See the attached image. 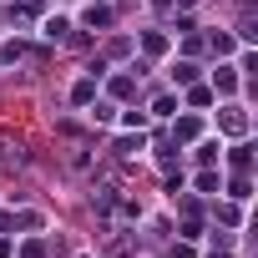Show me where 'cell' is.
<instances>
[{
  "instance_id": "1",
  "label": "cell",
  "mask_w": 258,
  "mask_h": 258,
  "mask_svg": "<svg viewBox=\"0 0 258 258\" xmlns=\"http://www.w3.org/2000/svg\"><path fill=\"white\" fill-rule=\"evenodd\" d=\"M172 81L192 86V81H198V66H192V61H177V66H172Z\"/></svg>"
},
{
  "instance_id": "2",
  "label": "cell",
  "mask_w": 258,
  "mask_h": 258,
  "mask_svg": "<svg viewBox=\"0 0 258 258\" xmlns=\"http://www.w3.org/2000/svg\"><path fill=\"white\" fill-rule=\"evenodd\" d=\"M172 137H177V142H192V137H198V121H192V116H182V121L172 126Z\"/></svg>"
},
{
  "instance_id": "3",
  "label": "cell",
  "mask_w": 258,
  "mask_h": 258,
  "mask_svg": "<svg viewBox=\"0 0 258 258\" xmlns=\"http://www.w3.org/2000/svg\"><path fill=\"white\" fill-rule=\"evenodd\" d=\"M91 96H96V81H76V91H71V101H76V106H86Z\"/></svg>"
},
{
  "instance_id": "4",
  "label": "cell",
  "mask_w": 258,
  "mask_h": 258,
  "mask_svg": "<svg viewBox=\"0 0 258 258\" xmlns=\"http://www.w3.org/2000/svg\"><path fill=\"white\" fill-rule=\"evenodd\" d=\"M248 162H253V147H248V142H238V147H233V167H238V172H248Z\"/></svg>"
},
{
  "instance_id": "5",
  "label": "cell",
  "mask_w": 258,
  "mask_h": 258,
  "mask_svg": "<svg viewBox=\"0 0 258 258\" xmlns=\"http://www.w3.org/2000/svg\"><path fill=\"white\" fill-rule=\"evenodd\" d=\"M66 31H71V26H66V21H61V16H51V21H46V41H61V36H66Z\"/></svg>"
},
{
  "instance_id": "6",
  "label": "cell",
  "mask_w": 258,
  "mask_h": 258,
  "mask_svg": "<svg viewBox=\"0 0 258 258\" xmlns=\"http://www.w3.org/2000/svg\"><path fill=\"white\" fill-rule=\"evenodd\" d=\"M142 46H147L152 56H162V51H167V36H157V31H152V36H142Z\"/></svg>"
},
{
  "instance_id": "7",
  "label": "cell",
  "mask_w": 258,
  "mask_h": 258,
  "mask_svg": "<svg viewBox=\"0 0 258 258\" xmlns=\"http://www.w3.org/2000/svg\"><path fill=\"white\" fill-rule=\"evenodd\" d=\"M121 126H132V132H142V126H147V111H126V116H121Z\"/></svg>"
},
{
  "instance_id": "8",
  "label": "cell",
  "mask_w": 258,
  "mask_h": 258,
  "mask_svg": "<svg viewBox=\"0 0 258 258\" xmlns=\"http://www.w3.org/2000/svg\"><path fill=\"white\" fill-rule=\"evenodd\" d=\"M187 101H192V106H208V101H213V91H208V86H192V91H187Z\"/></svg>"
},
{
  "instance_id": "9",
  "label": "cell",
  "mask_w": 258,
  "mask_h": 258,
  "mask_svg": "<svg viewBox=\"0 0 258 258\" xmlns=\"http://www.w3.org/2000/svg\"><path fill=\"white\" fill-rule=\"evenodd\" d=\"M223 121H228V132H243V111H238V106H228V116H223Z\"/></svg>"
},
{
  "instance_id": "10",
  "label": "cell",
  "mask_w": 258,
  "mask_h": 258,
  "mask_svg": "<svg viewBox=\"0 0 258 258\" xmlns=\"http://www.w3.org/2000/svg\"><path fill=\"white\" fill-rule=\"evenodd\" d=\"M21 258H46V253H41V243H26V248H21Z\"/></svg>"
},
{
  "instance_id": "11",
  "label": "cell",
  "mask_w": 258,
  "mask_h": 258,
  "mask_svg": "<svg viewBox=\"0 0 258 258\" xmlns=\"http://www.w3.org/2000/svg\"><path fill=\"white\" fill-rule=\"evenodd\" d=\"M0 258H11V243H6V238H0Z\"/></svg>"
},
{
  "instance_id": "12",
  "label": "cell",
  "mask_w": 258,
  "mask_h": 258,
  "mask_svg": "<svg viewBox=\"0 0 258 258\" xmlns=\"http://www.w3.org/2000/svg\"><path fill=\"white\" fill-rule=\"evenodd\" d=\"M177 6H192V0H177Z\"/></svg>"
},
{
  "instance_id": "13",
  "label": "cell",
  "mask_w": 258,
  "mask_h": 258,
  "mask_svg": "<svg viewBox=\"0 0 258 258\" xmlns=\"http://www.w3.org/2000/svg\"><path fill=\"white\" fill-rule=\"evenodd\" d=\"M152 6H167V0H152Z\"/></svg>"
}]
</instances>
